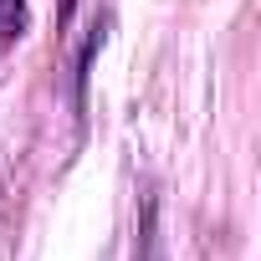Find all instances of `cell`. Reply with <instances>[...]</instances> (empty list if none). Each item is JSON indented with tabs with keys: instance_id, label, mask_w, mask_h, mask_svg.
I'll use <instances>...</instances> for the list:
<instances>
[{
	"instance_id": "1",
	"label": "cell",
	"mask_w": 261,
	"mask_h": 261,
	"mask_svg": "<svg viewBox=\"0 0 261 261\" xmlns=\"http://www.w3.org/2000/svg\"><path fill=\"white\" fill-rule=\"evenodd\" d=\"M102 36H108V26H92V36H87V46H82V57H77V108L87 102V77H92V57H97Z\"/></svg>"
}]
</instances>
